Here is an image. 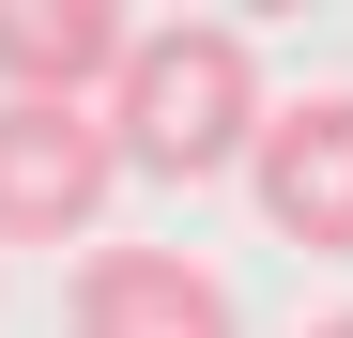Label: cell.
Listing matches in <instances>:
<instances>
[{
  "label": "cell",
  "mask_w": 353,
  "mask_h": 338,
  "mask_svg": "<svg viewBox=\"0 0 353 338\" xmlns=\"http://www.w3.org/2000/svg\"><path fill=\"white\" fill-rule=\"evenodd\" d=\"M276 123L261 92V46L230 16H169L123 46V77H108V154H123V185H215V169H246Z\"/></svg>",
  "instance_id": "6da1fadb"
},
{
  "label": "cell",
  "mask_w": 353,
  "mask_h": 338,
  "mask_svg": "<svg viewBox=\"0 0 353 338\" xmlns=\"http://www.w3.org/2000/svg\"><path fill=\"white\" fill-rule=\"evenodd\" d=\"M108 185H123L108 108H16L0 92V246H92Z\"/></svg>",
  "instance_id": "7a4b0ae2"
},
{
  "label": "cell",
  "mask_w": 353,
  "mask_h": 338,
  "mask_svg": "<svg viewBox=\"0 0 353 338\" xmlns=\"http://www.w3.org/2000/svg\"><path fill=\"white\" fill-rule=\"evenodd\" d=\"M246 185H261V231L276 246L353 261V92H292L261 123V154H246Z\"/></svg>",
  "instance_id": "3957f363"
},
{
  "label": "cell",
  "mask_w": 353,
  "mask_h": 338,
  "mask_svg": "<svg viewBox=\"0 0 353 338\" xmlns=\"http://www.w3.org/2000/svg\"><path fill=\"white\" fill-rule=\"evenodd\" d=\"M62 338H230V277L185 246H77Z\"/></svg>",
  "instance_id": "277c9868"
},
{
  "label": "cell",
  "mask_w": 353,
  "mask_h": 338,
  "mask_svg": "<svg viewBox=\"0 0 353 338\" xmlns=\"http://www.w3.org/2000/svg\"><path fill=\"white\" fill-rule=\"evenodd\" d=\"M139 16L123 0H0V92L16 108H108Z\"/></svg>",
  "instance_id": "5b68a950"
},
{
  "label": "cell",
  "mask_w": 353,
  "mask_h": 338,
  "mask_svg": "<svg viewBox=\"0 0 353 338\" xmlns=\"http://www.w3.org/2000/svg\"><path fill=\"white\" fill-rule=\"evenodd\" d=\"M307 338H353V308H323V323H307Z\"/></svg>",
  "instance_id": "8992f818"
}]
</instances>
